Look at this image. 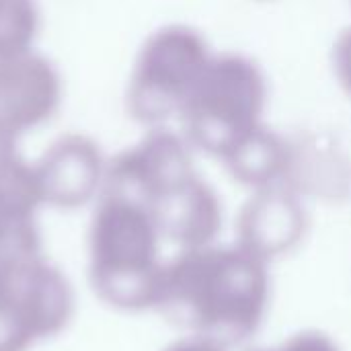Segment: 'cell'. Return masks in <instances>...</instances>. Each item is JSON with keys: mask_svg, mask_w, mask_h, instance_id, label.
I'll return each instance as SVG.
<instances>
[{"mask_svg": "<svg viewBox=\"0 0 351 351\" xmlns=\"http://www.w3.org/2000/svg\"><path fill=\"white\" fill-rule=\"evenodd\" d=\"M62 103L58 68L35 49L0 58V148L47 123Z\"/></svg>", "mask_w": 351, "mask_h": 351, "instance_id": "3957f363", "label": "cell"}, {"mask_svg": "<svg viewBox=\"0 0 351 351\" xmlns=\"http://www.w3.org/2000/svg\"><path fill=\"white\" fill-rule=\"evenodd\" d=\"M269 84L263 68L237 51L212 53L179 121L189 144L226 156L265 123Z\"/></svg>", "mask_w": 351, "mask_h": 351, "instance_id": "6da1fadb", "label": "cell"}, {"mask_svg": "<svg viewBox=\"0 0 351 351\" xmlns=\"http://www.w3.org/2000/svg\"><path fill=\"white\" fill-rule=\"evenodd\" d=\"M286 138L263 123L249 138H245L237 148H232L226 158H230L245 173H271L286 158Z\"/></svg>", "mask_w": 351, "mask_h": 351, "instance_id": "5b68a950", "label": "cell"}, {"mask_svg": "<svg viewBox=\"0 0 351 351\" xmlns=\"http://www.w3.org/2000/svg\"><path fill=\"white\" fill-rule=\"evenodd\" d=\"M39 33V8L35 0H0V58L33 49Z\"/></svg>", "mask_w": 351, "mask_h": 351, "instance_id": "277c9868", "label": "cell"}, {"mask_svg": "<svg viewBox=\"0 0 351 351\" xmlns=\"http://www.w3.org/2000/svg\"><path fill=\"white\" fill-rule=\"evenodd\" d=\"M212 53L208 39L189 25H165L150 33L128 82L130 117L148 130L179 119Z\"/></svg>", "mask_w": 351, "mask_h": 351, "instance_id": "7a4b0ae2", "label": "cell"}, {"mask_svg": "<svg viewBox=\"0 0 351 351\" xmlns=\"http://www.w3.org/2000/svg\"><path fill=\"white\" fill-rule=\"evenodd\" d=\"M333 70L343 90L351 97V27L341 31L333 45Z\"/></svg>", "mask_w": 351, "mask_h": 351, "instance_id": "8992f818", "label": "cell"}]
</instances>
